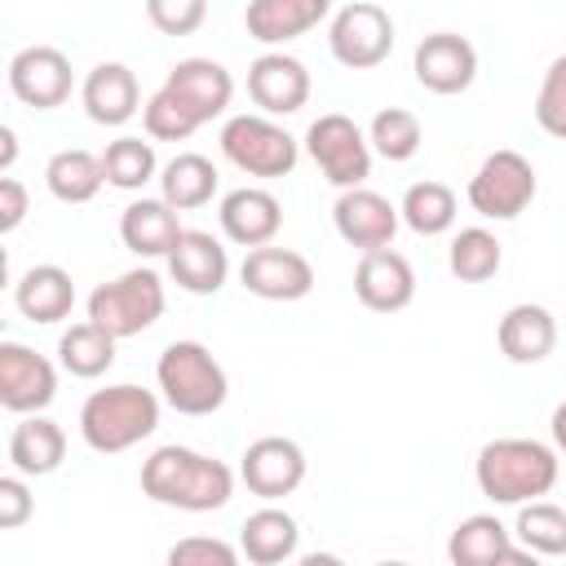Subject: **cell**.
<instances>
[{
	"label": "cell",
	"mask_w": 566,
	"mask_h": 566,
	"mask_svg": "<svg viewBox=\"0 0 566 566\" xmlns=\"http://www.w3.org/2000/svg\"><path fill=\"white\" fill-rule=\"evenodd\" d=\"M142 495L164 504V509H181V513H212L226 509L234 495V473L226 460L203 455L195 447H159L142 460Z\"/></svg>",
	"instance_id": "1"
},
{
	"label": "cell",
	"mask_w": 566,
	"mask_h": 566,
	"mask_svg": "<svg viewBox=\"0 0 566 566\" xmlns=\"http://www.w3.org/2000/svg\"><path fill=\"white\" fill-rule=\"evenodd\" d=\"M473 482L491 504L544 500L557 486V447L539 438H491L473 460Z\"/></svg>",
	"instance_id": "2"
},
{
	"label": "cell",
	"mask_w": 566,
	"mask_h": 566,
	"mask_svg": "<svg viewBox=\"0 0 566 566\" xmlns=\"http://www.w3.org/2000/svg\"><path fill=\"white\" fill-rule=\"evenodd\" d=\"M155 429H159V394L128 380L93 389L80 407V438L97 455H119L142 438H150Z\"/></svg>",
	"instance_id": "3"
},
{
	"label": "cell",
	"mask_w": 566,
	"mask_h": 566,
	"mask_svg": "<svg viewBox=\"0 0 566 566\" xmlns=\"http://www.w3.org/2000/svg\"><path fill=\"white\" fill-rule=\"evenodd\" d=\"M159 398L177 416H212L230 398V376L203 340H172L155 363Z\"/></svg>",
	"instance_id": "4"
},
{
	"label": "cell",
	"mask_w": 566,
	"mask_h": 566,
	"mask_svg": "<svg viewBox=\"0 0 566 566\" xmlns=\"http://www.w3.org/2000/svg\"><path fill=\"white\" fill-rule=\"evenodd\" d=\"M168 296H164V279L150 270V265H137V270H124L119 279L102 283L88 292V318L102 323L106 332H115L119 340L124 336H142L146 327L159 323Z\"/></svg>",
	"instance_id": "5"
},
{
	"label": "cell",
	"mask_w": 566,
	"mask_h": 566,
	"mask_svg": "<svg viewBox=\"0 0 566 566\" xmlns=\"http://www.w3.org/2000/svg\"><path fill=\"white\" fill-rule=\"evenodd\" d=\"M221 155L248 177H287L301 159V142L274 124V115H230L221 124Z\"/></svg>",
	"instance_id": "6"
},
{
	"label": "cell",
	"mask_w": 566,
	"mask_h": 566,
	"mask_svg": "<svg viewBox=\"0 0 566 566\" xmlns=\"http://www.w3.org/2000/svg\"><path fill=\"white\" fill-rule=\"evenodd\" d=\"M539 181H535V168L522 150H491L478 172L469 177V208L482 217V221H513L531 208Z\"/></svg>",
	"instance_id": "7"
},
{
	"label": "cell",
	"mask_w": 566,
	"mask_h": 566,
	"mask_svg": "<svg viewBox=\"0 0 566 566\" xmlns=\"http://www.w3.org/2000/svg\"><path fill=\"white\" fill-rule=\"evenodd\" d=\"M305 155L314 159L323 181H332L336 190H349V186H363L371 177V155L376 150L349 115L327 111L305 128Z\"/></svg>",
	"instance_id": "8"
},
{
	"label": "cell",
	"mask_w": 566,
	"mask_h": 566,
	"mask_svg": "<svg viewBox=\"0 0 566 566\" xmlns=\"http://www.w3.org/2000/svg\"><path fill=\"white\" fill-rule=\"evenodd\" d=\"M327 49L345 71H371L394 53V18L371 0H354L332 13Z\"/></svg>",
	"instance_id": "9"
},
{
	"label": "cell",
	"mask_w": 566,
	"mask_h": 566,
	"mask_svg": "<svg viewBox=\"0 0 566 566\" xmlns=\"http://www.w3.org/2000/svg\"><path fill=\"white\" fill-rule=\"evenodd\" d=\"M75 71L71 57L53 44H27L9 57V93L31 111H53L71 97Z\"/></svg>",
	"instance_id": "10"
},
{
	"label": "cell",
	"mask_w": 566,
	"mask_h": 566,
	"mask_svg": "<svg viewBox=\"0 0 566 566\" xmlns=\"http://www.w3.org/2000/svg\"><path fill=\"white\" fill-rule=\"evenodd\" d=\"M57 398V367L22 340H0V407L13 416L44 411Z\"/></svg>",
	"instance_id": "11"
},
{
	"label": "cell",
	"mask_w": 566,
	"mask_h": 566,
	"mask_svg": "<svg viewBox=\"0 0 566 566\" xmlns=\"http://www.w3.org/2000/svg\"><path fill=\"white\" fill-rule=\"evenodd\" d=\"M239 478L256 500H283L305 482V451L292 438L265 433L256 442H248V451L239 455Z\"/></svg>",
	"instance_id": "12"
},
{
	"label": "cell",
	"mask_w": 566,
	"mask_h": 566,
	"mask_svg": "<svg viewBox=\"0 0 566 566\" xmlns=\"http://www.w3.org/2000/svg\"><path fill=\"white\" fill-rule=\"evenodd\" d=\"M411 71H416L420 88H429L438 97H455L478 80V49L455 31H433L416 44Z\"/></svg>",
	"instance_id": "13"
},
{
	"label": "cell",
	"mask_w": 566,
	"mask_h": 566,
	"mask_svg": "<svg viewBox=\"0 0 566 566\" xmlns=\"http://www.w3.org/2000/svg\"><path fill=\"white\" fill-rule=\"evenodd\" d=\"M398 221H402V212H398L385 195H376V190H367V186H349V190H340L336 203H332V226H336V234H340L349 248H358V252L389 248L394 234H398Z\"/></svg>",
	"instance_id": "14"
},
{
	"label": "cell",
	"mask_w": 566,
	"mask_h": 566,
	"mask_svg": "<svg viewBox=\"0 0 566 566\" xmlns=\"http://www.w3.org/2000/svg\"><path fill=\"white\" fill-rule=\"evenodd\" d=\"M239 283L261 301H301L314 292V265L292 248L261 243V248H248L239 265Z\"/></svg>",
	"instance_id": "15"
},
{
	"label": "cell",
	"mask_w": 566,
	"mask_h": 566,
	"mask_svg": "<svg viewBox=\"0 0 566 566\" xmlns=\"http://www.w3.org/2000/svg\"><path fill=\"white\" fill-rule=\"evenodd\" d=\"M354 296L363 310L371 314H398L416 301V270L402 252L394 248H376L363 252L354 265Z\"/></svg>",
	"instance_id": "16"
},
{
	"label": "cell",
	"mask_w": 566,
	"mask_h": 566,
	"mask_svg": "<svg viewBox=\"0 0 566 566\" xmlns=\"http://www.w3.org/2000/svg\"><path fill=\"white\" fill-rule=\"evenodd\" d=\"M248 97L261 106V115H296L310 102V71L301 57L274 49L261 53L248 66Z\"/></svg>",
	"instance_id": "17"
},
{
	"label": "cell",
	"mask_w": 566,
	"mask_h": 566,
	"mask_svg": "<svg viewBox=\"0 0 566 566\" xmlns=\"http://www.w3.org/2000/svg\"><path fill=\"white\" fill-rule=\"evenodd\" d=\"M164 261H168V279L190 296H217L230 279V252L208 230H181V239Z\"/></svg>",
	"instance_id": "18"
},
{
	"label": "cell",
	"mask_w": 566,
	"mask_h": 566,
	"mask_svg": "<svg viewBox=\"0 0 566 566\" xmlns=\"http://www.w3.org/2000/svg\"><path fill=\"white\" fill-rule=\"evenodd\" d=\"M217 221H221V234L230 243L261 248V243H274V234L283 226V203L261 186H239V190L221 195Z\"/></svg>",
	"instance_id": "19"
},
{
	"label": "cell",
	"mask_w": 566,
	"mask_h": 566,
	"mask_svg": "<svg viewBox=\"0 0 566 566\" xmlns=\"http://www.w3.org/2000/svg\"><path fill=\"white\" fill-rule=\"evenodd\" d=\"M80 102H84V115L93 124L119 128L142 111V88L124 62H97L80 84Z\"/></svg>",
	"instance_id": "20"
},
{
	"label": "cell",
	"mask_w": 566,
	"mask_h": 566,
	"mask_svg": "<svg viewBox=\"0 0 566 566\" xmlns=\"http://www.w3.org/2000/svg\"><path fill=\"white\" fill-rule=\"evenodd\" d=\"M495 340H500V354L517 367H531V363H544L557 345V318L548 305H535V301H517L504 310L500 327H495Z\"/></svg>",
	"instance_id": "21"
},
{
	"label": "cell",
	"mask_w": 566,
	"mask_h": 566,
	"mask_svg": "<svg viewBox=\"0 0 566 566\" xmlns=\"http://www.w3.org/2000/svg\"><path fill=\"white\" fill-rule=\"evenodd\" d=\"M447 557L455 566H495V562H535V553H526L522 544H513V531L495 517V513H473L464 517L451 539H447Z\"/></svg>",
	"instance_id": "22"
},
{
	"label": "cell",
	"mask_w": 566,
	"mask_h": 566,
	"mask_svg": "<svg viewBox=\"0 0 566 566\" xmlns=\"http://www.w3.org/2000/svg\"><path fill=\"white\" fill-rule=\"evenodd\" d=\"M327 13H332V0H248L243 27L261 44H287L314 31L318 22H327Z\"/></svg>",
	"instance_id": "23"
},
{
	"label": "cell",
	"mask_w": 566,
	"mask_h": 566,
	"mask_svg": "<svg viewBox=\"0 0 566 566\" xmlns=\"http://www.w3.org/2000/svg\"><path fill=\"white\" fill-rule=\"evenodd\" d=\"M119 239L128 252H137L142 261L150 256H168L172 243L181 239V212L159 195V199H133L119 212Z\"/></svg>",
	"instance_id": "24"
},
{
	"label": "cell",
	"mask_w": 566,
	"mask_h": 566,
	"mask_svg": "<svg viewBox=\"0 0 566 566\" xmlns=\"http://www.w3.org/2000/svg\"><path fill=\"white\" fill-rule=\"evenodd\" d=\"M13 305L27 323H62L75 310V279L62 265H31L18 283H13Z\"/></svg>",
	"instance_id": "25"
},
{
	"label": "cell",
	"mask_w": 566,
	"mask_h": 566,
	"mask_svg": "<svg viewBox=\"0 0 566 566\" xmlns=\"http://www.w3.org/2000/svg\"><path fill=\"white\" fill-rule=\"evenodd\" d=\"M66 460V433L57 420H49L44 411H31L13 424L9 433V464L27 478H49L57 473Z\"/></svg>",
	"instance_id": "26"
},
{
	"label": "cell",
	"mask_w": 566,
	"mask_h": 566,
	"mask_svg": "<svg viewBox=\"0 0 566 566\" xmlns=\"http://www.w3.org/2000/svg\"><path fill=\"white\" fill-rule=\"evenodd\" d=\"M296 544H301L296 517L287 509L270 504V500H265V509L248 513L243 526H239V548L252 566H279L287 557H296Z\"/></svg>",
	"instance_id": "27"
},
{
	"label": "cell",
	"mask_w": 566,
	"mask_h": 566,
	"mask_svg": "<svg viewBox=\"0 0 566 566\" xmlns=\"http://www.w3.org/2000/svg\"><path fill=\"white\" fill-rule=\"evenodd\" d=\"M164 84L177 88V93L199 111L203 124H212L217 115H226V106H230V97H234V75H230L221 62H212V57H181V62L168 71Z\"/></svg>",
	"instance_id": "28"
},
{
	"label": "cell",
	"mask_w": 566,
	"mask_h": 566,
	"mask_svg": "<svg viewBox=\"0 0 566 566\" xmlns=\"http://www.w3.org/2000/svg\"><path fill=\"white\" fill-rule=\"evenodd\" d=\"M115 345H119L115 332H106L102 323L84 318V323H71L57 336V363L75 380H97V376H106L115 367Z\"/></svg>",
	"instance_id": "29"
},
{
	"label": "cell",
	"mask_w": 566,
	"mask_h": 566,
	"mask_svg": "<svg viewBox=\"0 0 566 566\" xmlns=\"http://www.w3.org/2000/svg\"><path fill=\"white\" fill-rule=\"evenodd\" d=\"M217 164L208 159V155H199V150H181V155H172L164 168H159V195L177 208V212H195V208H203V203H212V195H217Z\"/></svg>",
	"instance_id": "30"
},
{
	"label": "cell",
	"mask_w": 566,
	"mask_h": 566,
	"mask_svg": "<svg viewBox=\"0 0 566 566\" xmlns=\"http://www.w3.org/2000/svg\"><path fill=\"white\" fill-rule=\"evenodd\" d=\"M44 186H49V195H53L57 203H88V199H97V190L106 186L102 155L80 150V146L57 150V155L44 164Z\"/></svg>",
	"instance_id": "31"
},
{
	"label": "cell",
	"mask_w": 566,
	"mask_h": 566,
	"mask_svg": "<svg viewBox=\"0 0 566 566\" xmlns=\"http://www.w3.org/2000/svg\"><path fill=\"white\" fill-rule=\"evenodd\" d=\"M398 212H402V226L416 230L420 239L447 234L455 226V190L442 181H416V186H407Z\"/></svg>",
	"instance_id": "32"
},
{
	"label": "cell",
	"mask_w": 566,
	"mask_h": 566,
	"mask_svg": "<svg viewBox=\"0 0 566 566\" xmlns=\"http://www.w3.org/2000/svg\"><path fill=\"white\" fill-rule=\"evenodd\" d=\"M447 265L460 283H486L504 265V243L486 226H464L447 248Z\"/></svg>",
	"instance_id": "33"
},
{
	"label": "cell",
	"mask_w": 566,
	"mask_h": 566,
	"mask_svg": "<svg viewBox=\"0 0 566 566\" xmlns=\"http://www.w3.org/2000/svg\"><path fill=\"white\" fill-rule=\"evenodd\" d=\"M513 539L535 553V557H566V509L548 500H526L517 504Z\"/></svg>",
	"instance_id": "34"
},
{
	"label": "cell",
	"mask_w": 566,
	"mask_h": 566,
	"mask_svg": "<svg viewBox=\"0 0 566 566\" xmlns=\"http://www.w3.org/2000/svg\"><path fill=\"white\" fill-rule=\"evenodd\" d=\"M142 124H146V137H150V142H186V137H195V133L203 128L199 111H195L177 88H168V84H159V88L146 97Z\"/></svg>",
	"instance_id": "35"
},
{
	"label": "cell",
	"mask_w": 566,
	"mask_h": 566,
	"mask_svg": "<svg viewBox=\"0 0 566 566\" xmlns=\"http://www.w3.org/2000/svg\"><path fill=\"white\" fill-rule=\"evenodd\" d=\"M102 172H106V186H115V190H142L146 181L159 177L155 142H142V137H115V142H106Z\"/></svg>",
	"instance_id": "36"
},
{
	"label": "cell",
	"mask_w": 566,
	"mask_h": 566,
	"mask_svg": "<svg viewBox=\"0 0 566 566\" xmlns=\"http://www.w3.org/2000/svg\"><path fill=\"white\" fill-rule=\"evenodd\" d=\"M367 142H371V150H376L380 159H389V164H407V159L420 150L424 128H420V119H416L407 106H385V111L371 115V124H367Z\"/></svg>",
	"instance_id": "37"
},
{
	"label": "cell",
	"mask_w": 566,
	"mask_h": 566,
	"mask_svg": "<svg viewBox=\"0 0 566 566\" xmlns=\"http://www.w3.org/2000/svg\"><path fill=\"white\" fill-rule=\"evenodd\" d=\"M535 124H539L548 137L566 142V53L553 57L548 71H544V80H539V93H535Z\"/></svg>",
	"instance_id": "38"
},
{
	"label": "cell",
	"mask_w": 566,
	"mask_h": 566,
	"mask_svg": "<svg viewBox=\"0 0 566 566\" xmlns=\"http://www.w3.org/2000/svg\"><path fill=\"white\" fill-rule=\"evenodd\" d=\"M146 18L164 35H195L208 18V0H146Z\"/></svg>",
	"instance_id": "39"
},
{
	"label": "cell",
	"mask_w": 566,
	"mask_h": 566,
	"mask_svg": "<svg viewBox=\"0 0 566 566\" xmlns=\"http://www.w3.org/2000/svg\"><path fill=\"white\" fill-rule=\"evenodd\" d=\"M243 557V548L217 539V535H186L168 548V562L172 566H234Z\"/></svg>",
	"instance_id": "40"
},
{
	"label": "cell",
	"mask_w": 566,
	"mask_h": 566,
	"mask_svg": "<svg viewBox=\"0 0 566 566\" xmlns=\"http://www.w3.org/2000/svg\"><path fill=\"white\" fill-rule=\"evenodd\" d=\"M31 513H35V495H31V486H27V473H18V469L4 473V478H0V531L27 526Z\"/></svg>",
	"instance_id": "41"
},
{
	"label": "cell",
	"mask_w": 566,
	"mask_h": 566,
	"mask_svg": "<svg viewBox=\"0 0 566 566\" xmlns=\"http://www.w3.org/2000/svg\"><path fill=\"white\" fill-rule=\"evenodd\" d=\"M27 212H31L27 186H22L13 172H4V177H0V234H13V230L27 221Z\"/></svg>",
	"instance_id": "42"
},
{
	"label": "cell",
	"mask_w": 566,
	"mask_h": 566,
	"mask_svg": "<svg viewBox=\"0 0 566 566\" xmlns=\"http://www.w3.org/2000/svg\"><path fill=\"white\" fill-rule=\"evenodd\" d=\"M13 159H18V133L4 124L0 128V172H13Z\"/></svg>",
	"instance_id": "43"
},
{
	"label": "cell",
	"mask_w": 566,
	"mask_h": 566,
	"mask_svg": "<svg viewBox=\"0 0 566 566\" xmlns=\"http://www.w3.org/2000/svg\"><path fill=\"white\" fill-rule=\"evenodd\" d=\"M548 433H553V447H557V451H566V402H557V407H553Z\"/></svg>",
	"instance_id": "44"
}]
</instances>
